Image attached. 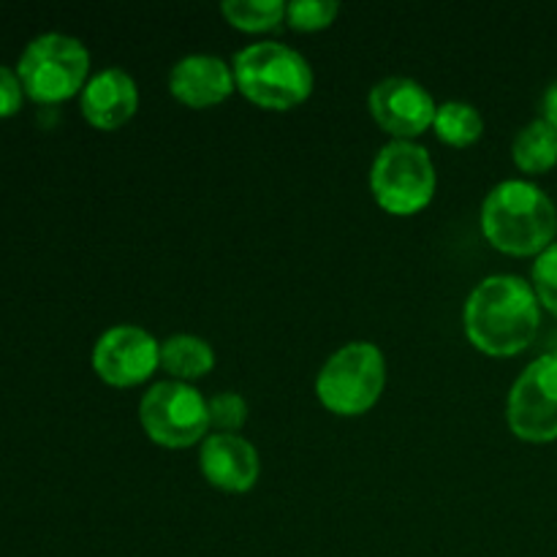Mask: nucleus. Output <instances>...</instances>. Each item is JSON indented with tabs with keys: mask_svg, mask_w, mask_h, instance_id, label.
Segmentation results:
<instances>
[{
	"mask_svg": "<svg viewBox=\"0 0 557 557\" xmlns=\"http://www.w3.org/2000/svg\"><path fill=\"white\" fill-rule=\"evenodd\" d=\"M539 305L536 292L522 277H484L466 302L468 337L490 357H515L536 337L542 321Z\"/></svg>",
	"mask_w": 557,
	"mask_h": 557,
	"instance_id": "nucleus-1",
	"label": "nucleus"
},
{
	"mask_svg": "<svg viewBox=\"0 0 557 557\" xmlns=\"http://www.w3.org/2000/svg\"><path fill=\"white\" fill-rule=\"evenodd\" d=\"M482 228L490 243L504 253H544L557 234V210L539 185L506 180L484 199Z\"/></svg>",
	"mask_w": 557,
	"mask_h": 557,
	"instance_id": "nucleus-2",
	"label": "nucleus"
},
{
	"mask_svg": "<svg viewBox=\"0 0 557 557\" xmlns=\"http://www.w3.org/2000/svg\"><path fill=\"white\" fill-rule=\"evenodd\" d=\"M232 69L239 90L264 109H292L313 90L310 63L286 44H250L234 54Z\"/></svg>",
	"mask_w": 557,
	"mask_h": 557,
	"instance_id": "nucleus-3",
	"label": "nucleus"
},
{
	"mask_svg": "<svg viewBox=\"0 0 557 557\" xmlns=\"http://www.w3.org/2000/svg\"><path fill=\"white\" fill-rule=\"evenodd\" d=\"M386 384L384 354L375 343L357 341L337 348L315 379L319 400L341 417H357L379 403Z\"/></svg>",
	"mask_w": 557,
	"mask_h": 557,
	"instance_id": "nucleus-4",
	"label": "nucleus"
},
{
	"mask_svg": "<svg viewBox=\"0 0 557 557\" xmlns=\"http://www.w3.org/2000/svg\"><path fill=\"white\" fill-rule=\"evenodd\" d=\"M87 69H90V54L79 38L65 33H44L27 44L16 76L27 96L54 103L79 92Z\"/></svg>",
	"mask_w": 557,
	"mask_h": 557,
	"instance_id": "nucleus-5",
	"label": "nucleus"
},
{
	"mask_svg": "<svg viewBox=\"0 0 557 557\" xmlns=\"http://www.w3.org/2000/svg\"><path fill=\"white\" fill-rule=\"evenodd\" d=\"M370 185L386 212L413 215L424 210L435 194V166L430 152L411 139L381 147L370 172Z\"/></svg>",
	"mask_w": 557,
	"mask_h": 557,
	"instance_id": "nucleus-6",
	"label": "nucleus"
},
{
	"mask_svg": "<svg viewBox=\"0 0 557 557\" xmlns=\"http://www.w3.org/2000/svg\"><path fill=\"white\" fill-rule=\"evenodd\" d=\"M139 419L156 444L185 449L210 430V406L194 386L183 381H161L141 397Z\"/></svg>",
	"mask_w": 557,
	"mask_h": 557,
	"instance_id": "nucleus-7",
	"label": "nucleus"
},
{
	"mask_svg": "<svg viewBox=\"0 0 557 557\" xmlns=\"http://www.w3.org/2000/svg\"><path fill=\"white\" fill-rule=\"evenodd\" d=\"M506 417L517 438L531 444L557 438V354H544L522 370L511 386Z\"/></svg>",
	"mask_w": 557,
	"mask_h": 557,
	"instance_id": "nucleus-8",
	"label": "nucleus"
},
{
	"mask_svg": "<svg viewBox=\"0 0 557 557\" xmlns=\"http://www.w3.org/2000/svg\"><path fill=\"white\" fill-rule=\"evenodd\" d=\"M161 364V343L147 330L117 324L98 337L92 348V368L107 384L136 386Z\"/></svg>",
	"mask_w": 557,
	"mask_h": 557,
	"instance_id": "nucleus-9",
	"label": "nucleus"
},
{
	"mask_svg": "<svg viewBox=\"0 0 557 557\" xmlns=\"http://www.w3.org/2000/svg\"><path fill=\"white\" fill-rule=\"evenodd\" d=\"M370 112L384 131L400 139H411L435 123L438 107L417 79L386 76L370 90Z\"/></svg>",
	"mask_w": 557,
	"mask_h": 557,
	"instance_id": "nucleus-10",
	"label": "nucleus"
},
{
	"mask_svg": "<svg viewBox=\"0 0 557 557\" xmlns=\"http://www.w3.org/2000/svg\"><path fill=\"white\" fill-rule=\"evenodd\" d=\"M199 462L207 482L226 493H245L259 482V451L237 433L207 435L199 451Z\"/></svg>",
	"mask_w": 557,
	"mask_h": 557,
	"instance_id": "nucleus-11",
	"label": "nucleus"
},
{
	"mask_svg": "<svg viewBox=\"0 0 557 557\" xmlns=\"http://www.w3.org/2000/svg\"><path fill=\"white\" fill-rule=\"evenodd\" d=\"M234 69L215 54H188L169 74V90L188 107H212L234 92Z\"/></svg>",
	"mask_w": 557,
	"mask_h": 557,
	"instance_id": "nucleus-12",
	"label": "nucleus"
},
{
	"mask_svg": "<svg viewBox=\"0 0 557 557\" xmlns=\"http://www.w3.org/2000/svg\"><path fill=\"white\" fill-rule=\"evenodd\" d=\"M139 107V90L128 71L103 69L87 79L82 90V114L101 131H114L134 117Z\"/></svg>",
	"mask_w": 557,
	"mask_h": 557,
	"instance_id": "nucleus-13",
	"label": "nucleus"
},
{
	"mask_svg": "<svg viewBox=\"0 0 557 557\" xmlns=\"http://www.w3.org/2000/svg\"><path fill=\"white\" fill-rule=\"evenodd\" d=\"M511 156H515V163L522 172H549L557 163V131L544 117L533 120L515 136Z\"/></svg>",
	"mask_w": 557,
	"mask_h": 557,
	"instance_id": "nucleus-14",
	"label": "nucleus"
},
{
	"mask_svg": "<svg viewBox=\"0 0 557 557\" xmlns=\"http://www.w3.org/2000/svg\"><path fill=\"white\" fill-rule=\"evenodd\" d=\"M161 364L177 379H199L210 373L215 364V354L207 341L196 335H174L161 343Z\"/></svg>",
	"mask_w": 557,
	"mask_h": 557,
	"instance_id": "nucleus-15",
	"label": "nucleus"
},
{
	"mask_svg": "<svg viewBox=\"0 0 557 557\" xmlns=\"http://www.w3.org/2000/svg\"><path fill=\"white\" fill-rule=\"evenodd\" d=\"M435 134L451 147H468L482 136L484 120L476 107L466 101H446L435 112Z\"/></svg>",
	"mask_w": 557,
	"mask_h": 557,
	"instance_id": "nucleus-16",
	"label": "nucleus"
},
{
	"mask_svg": "<svg viewBox=\"0 0 557 557\" xmlns=\"http://www.w3.org/2000/svg\"><path fill=\"white\" fill-rule=\"evenodd\" d=\"M223 14L239 30H272L286 16L283 0H226Z\"/></svg>",
	"mask_w": 557,
	"mask_h": 557,
	"instance_id": "nucleus-17",
	"label": "nucleus"
},
{
	"mask_svg": "<svg viewBox=\"0 0 557 557\" xmlns=\"http://www.w3.org/2000/svg\"><path fill=\"white\" fill-rule=\"evenodd\" d=\"M341 11V3L335 0H294L286 5V16L297 30H321L332 25Z\"/></svg>",
	"mask_w": 557,
	"mask_h": 557,
	"instance_id": "nucleus-18",
	"label": "nucleus"
},
{
	"mask_svg": "<svg viewBox=\"0 0 557 557\" xmlns=\"http://www.w3.org/2000/svg\"><path fill=\"white\" fill-rule=\"evenodd\" d=\"M533 292H536L539 302L557 315V243L539 253L536 264H533Z\"/></svg>",
	"mask_w": 557,
	"mask_h": 557,
	"instance_id": "nucleus-19",
	"label": "nucleus"
},
{
	"mask_svg": "<svg viewBox=\"0 0 557 557\" xmlns=\"http://www.w3.org/2000/svg\"><path fill=\"white\" fill-rule=\"evenodd\" d=\"M207 406H210V424H215L221 433H237L248 419V403L237 392H221Z\"/></svg>",
	"mask_w": 557,
	"mask_h": 557,
	"instance_id": "nucleus-20",
	"label": "nucleus"
},
{
	"mask_svg": "<svg viewBox=\"0 0 557 557\" xmlns=\"http://www.w3.org/2000/svg\"><path fill=\"white\" fill-rule=\"evenodd\" d=\"M22 107V82L14 71L0 65V117H9Z\"/></svg>",
	"mask_w": 557,
	"mask_h": 557,
	"instance_id": "nucleus-21",
	"label": "nucleus"
},
{
	"mask_svg": "<svg viewBox=\"0 0 557 557\" xmlns=\"http://www.w3.org/2000/svg\"><path fill=\"white\" fill-rule=\"evenodd\" d=\"M542 112H544V120H547V123L557 131V82H553V85L547 87V92H544Z\"/></svg>",
	"mask_w": 557,
	"mask_h": 557,
	"instance_id": "nucleus-22",
	"label": "nucleus"
}]
</instances>
